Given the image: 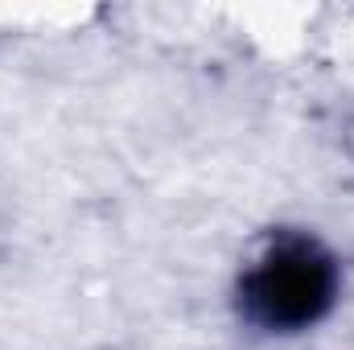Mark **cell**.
<instances>
[{
    "label": "cell",
    "instance_id": "1",
    "mask_svg": "<svg viewBox=\"0 0 354 350\" xmlns=\"http://www.w3.org/2000/svg\"><path fill=\"white\" fill-rule=\"evenodd\" d=\"M338 301V260L305 235H284L239 280V309L268 334H301Z\"/></svg>",
    "mask_w": 354,
    "mask_h": 350
}]
</instances>
